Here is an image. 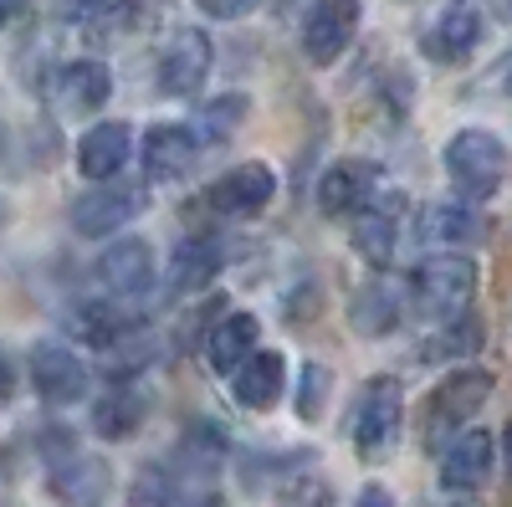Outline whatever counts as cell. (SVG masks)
I'll return each instance as SVG.
<instances>
[{"label": "cell", "instance_id": "obj_1", "mask_svg": "<svg viewBox=\"0 0 512 507\" xmlns=\"http://www.w3.org/2000/svg\"><path fill=\"white\" fill-rule=\"evenodd\" d=\"M492 395V374L487 369H456L446 374L441 385L431 390V400H425V420H420V441L425 451H441L466 420H472Z\"/></svg>", "mask_w": 512, "mask_h": 507}, {"label": "cell", "instance_id": "obj_2", "mask_svg": "<svg viewBox=\"0 0 512 507\" xmlns=\"http://www.w3.org/2000/svg\"><path fill=\"white\" fill-rule=\"evenodd\" d=\"M410 292H415V308L425 318H456L477 292V267L466 257H456V251H441V257L415 267Z\"/></svg>", "mask_w": 512, "mask_h": 507}, {"label": "cell", "instance_id": "obj_3", "mask_svg": "<svg viewBox=\"0 0 512 507\" xmlns=\"http://www.w3.org/2000/svg\"><path fill=\"white\" fill-rule=\"evenodd\" d=\"M400 426H405V390L400 379H369L359 405H354V451L364 461H379L400 441Z\"/></svg>", "mask_w": 512, "mask_h": 507}, {"label": "cell", "instance_id": "obj_4", "mask_svg": "<svg viewBox=\"0 0 512 507\" xmlns=\"http://www.w3.org/2000/svg\"><path fill=\"white\" fill-rule=\"evenodd\" d=\"M446 175L456 190L466 195H492L507 175V149L497 134L487 129H461L451 144H446Z\"/></svg>", "mask_w": 512, "mask_h": 507}, {"label": "cell", "instance_id": "obj_5", "mask_svg": "<svg viewBox=\"0 0 512 507\" xmlns=\"http://www.w3.org/2000/svg\"><path fill=\"white\" fill-rule=\"evenodd\" d=\"M144 205H149V190L144 185H123L118 175L113 180H98V190L72 200V231L108 236V231L128 226L134 216H144Z\"/></svg>", "mask_w": 512, "mask_h": 507}, {"label": "cell", "instance_id": "obj_6", "mask_svg": "<svg viewBox=\"0 0 512 507\" xmlns=\"http://www.w3.org/2000/svg\"><path fill=\"white\" fill-rule=\"evenodd\" d=\"M47 492L62 502V507H103L108 492H113V472L103 456H57L47 467Z\"/></svg>", "mask_w": 512, "mask_h": 507}, {"label": "cell", "instance_id": "obj_7", "mask_svg": "<svg viewBox=\"0 0 512 507\" xmlns=\"http://www.w3.org/2000/svg\"><path fill=\"white\" fill-rule=\"evenodd\" d=\"M210 62H216V52H210L205 31H195V26L175 31V36H169V47H164V57H159V93L190 98L200 82L210 77Z\"/></svg>", "mask_w": 512, "mask_h": 507}, {"label": "cell", "instance_id": "obj_8", "mask_svg": "<svg viewBox=\"0 0 512 507\" xmlns=\"http://www.w3.org/2000/svg\"><path fill=\"white\" fill-rule=\"evenodd\" d=\"M359 31V0H318L303 21V52L308 62L328 67L333 57H344V47Z\"/></svg>", "mask_w": 512, "mask_h": 507}, {"label": "cell", "instance_id": "obj_9", "mask_svg": "<svg viewBox=\"0 0 512 507\" xmlns=\"http://www.w3.org/2000/svg\"><path fill=\"white\" fill-rule=\"evenodd\" d=\"M31 385L47 405H77L88 395V369L62 344H36L31 349Z\"/></svg>", "mask_w": 512, "mask_h": 507}, {"label": "cell", "instance_id": "obj_10", "mask_svg": "<svg viewBox=\"0 0 512 507\" xmlns=\"http://www.w3.org/2000/svg\"><path fill=\"white\" fill-rule=\"evenodd\" d=\"M277 180H272V169L267 164H241L231 169V175H221L216 185L205 190V210H216V216H256L267 200H272Z\"/></svg>", "mask_w": 512, "mask_h": 507}, {"label": "cell", "instance_id": "obj_11", "mask_svg": "<svg viewBox=\"0 0 512 507\" xmlns=\"http://www.w3.org/2000/svg\"><path fill=\"white\" fill-rule=\"evenodd\" d=\"M98 277L113 298H144L154 287V246L128 236V241H113L103 257H98Z\"/></svg>", "mask_w": 512, "mask_h": 507}, {"label": "cell", "instance_id": "obj_12", "mask_svg": "<svg viewBox=\"0 0 512 507\" xmlns=\"http://www.w3.org/2000/svg\"><path fill=\"white\" fill-rule=\"evenodd\" d=\"M436 456H441V482L451 492H477L492 477V436L487 431H456Z\"/></svg>", "mask_w": 512, "mask_h": 507}, {"label": "cell", "instance_id": "obj_13", "mask_svg": "<svg viewBox=\"0 0 512 507\" xmlns=\"http://www.w3.org/2000/svg\"><path fill=\"white\" fill-rule=\"evenodd\" d=\"M374 164L364 159H338L323 169L318 180V210L323 216H354V210H364V200L374 195Z\"/></svg>", "mask_w": 512, "mask_h": 507}, {"label": "cell", "instance_id": "obj_14", "mask_svg": "<svg viewBox=\"0 0 512 507\" xmlns=\"http://www.w3.org/2000/svg\"><path fill=\"white\" fill-rule=\"evenodd\" d=\"M282 390H287V364H282V354H272V349H262V354H246L241 364H236V405L241 410H272L277 400H282Z\"/></svg>", "mask_w": 512, "mask_h": 507}, {"label": "cell", "instance_id": "obj_15", "mask_svg": "<svg viewBox=\"0 0 512 507\" xmlns=\"http://www.w3.org/2000/svg\"><path fill=\"white\" fill-rule=\"evenodd\" d=\"M200 144L185 123H159V129L144 134V169L149 180H185L190 164H195Z\"/></svg>", "mask_w": 512, "mask_h": 507}, {"label": "cell", "instance_id": "obj_16", "mask_svg": "<svg viewBox=\"0 0 512 507\" xmlns=\"http://www.w3.org/2000/svg\"><path fill=\"white\" fill-rule=\"evenodd\" d=\"M128 144H134L128 123H98V129H88V134H82V144H77L82 180H113L118 169L128 164Z\"/></svg>", "mask_w": 512, "mask_h": 507}, {"label": "cell", "instance_id": "obj_17", "mask_svg": "<svg viewBox=\"0 0 512 507\" xmlns=\"http://www.w3.org/2000/svg\"><path fill=\"white\" fill-rule=\"evenodd\" d=\"M108 93H113V77H108V67L103 62H67L62 72H57V98H62V108H72V113H98L103 103H108Z\"/></svg>", "mask_w": 512, "mask_h": 507}, {"label": "cell", "instance_id": "obj_18", "mask_svg": "<svg viewBox=\"0 0 512 507\" xmlns=\"http://www.w3.org/2000/svg\"><path fill=\"white\" fill-rule=\"evenodd\" d=\"M256 318L251 313H226L216 328H210V338H205V359H210V369L216 374H236V364L256 349Z\"/></svg>", "mask_w": 512, "mask_h": 507}, {"label": "cell", "instance_id": "obj_19", "mask_svg": "<svg viewBox=\"0 0 512 507\" xmlns=\"http://www.w3.org/2000/svg\"><path fill=\"white\" fill-rule=\"evenodd\" d=\"M144 415H149V400H144L139 390L118 385V390H108V395L93 405V431H98L103 441H128V436L144 426Z\"/></svg>", "mask_w": 512, "mask_h": 507}, {"label": "cell", "instance_id": "obj_20", "mask_svg": "<svg viewBox=\"0 0 512 507\" xmlns=\"http://www.w3.org/2000/svg\"><path fill=\"white\" fill-rule=\"evenodd\" d=\"M216 272H221V246L205 241V236L185 241L175 257H169V287L175 292H205L216 282Z\"/></svg>", "mask_w": 512, "mask_h": 507}, {"label": "cell", "instance_id": "obj_21", "mask_svg": "<svg viewBox=\"0 0 512 507\" xmlns=\"http://www.w3.org/2000/svg\"><path fill=\"white\" fill-rule=\"evenodd\" d=\"M477 31H482V21H477L472 6H451V11H441L431 36H425V52H431L436 62H461L477 47Z\"/></svg>", "mask_w": 512, "mask_h": 507}, {"label": "cell", "instance_id": "obj_22", "mask_svg": "<svg viewBox=\"0 0 512 507\" xmlns=\"http://www.w3.org/2000/svg\"><path fill=\"white\" fill-rule=\"evenodd\" d=\"M349 318H354V328H359L364 338H384V333L400 323V298H395V292L384 287V282H369V287L354 292Z\"/></svg>", "mask_w": 512, "mask_h": 507}, {"label": "cell", "instance_id": "obj_23", "mask_svg": "<svg viewBox=\"0 0 512 507\" xmlns=\"http://www.w3.org/2000/svg\"><path fill=\"white\" fill-rule=\"evenodd\" d=\"M72 328H77V338H82V344H93V349H113L118 338H128V333H134V318H128L123 308L93 303V308H82V313L72 318Z\"/></svg>", "mask_w": 512, "mask_h": 507}, {"label": "cell", "instance_id": "obj_24", "mask_svg": "<svg viewBox=\"0 0 512 507\" xmlns=\"http://www.w3.org/2000/svg\"><path fill=\"white\" fill-rule=\"evenodd\" d=\"M395 231H400V210H364L354 221V251L369 262H390Z\"/></svg>", "mask_w": 512, "mask_h": 507}, {"label": "cell", "instance_id": "obj_25", "mask_svg": "<svg viewBox=\"0 0 512 507\" xmlns=\"http://www.w3.org/2000/svg\"><path fill=\"white\" fill-rule=\"evenodd\" d=\"M128 507H185V487H180V472L169 467H144L134 492H128Z\"/></svg>", "mask_w": 512, "mask_h": 507}, {"label": "cell", "instance_id": "obj_26", "mask_svg": "<svg viewBox=\"0 0 512 507\" xmlns=\"http://www.w3.org/2000/svg\"><path fill=\"white\" fill-rule=\"evenodd\" d=\"M425 231H431L436 241H451V246H461V241H472L477 236V216L466 205H431V221H425Z\"/></svg>", "mask_w": 512, "mask_h": 507}, {"label": "cell", "instance_id": "obj_27", "mask_svg": "<svg viewBox=\"0 0 512 507\" xmlns=\"http://www.w3.org/2000/svg\"><path fill=\"white\" fill-rule=\"evenodd\" d=\"M482 349V328L472 318H461L446 328V338H436V344H425V359H451V354H472Z\"/></svg>", "mask_w": 512, "mask_h": 507}, {"label": "cell", "instance_id": "obj_28", "mask_svg": "<svg viewBox=\"0 0 512 507\" xmlns=\"http://www.w3.org/2000/svg\"><path fill=\"white\" fill-rule=\"evenodd\" d=\"M323 385H328V369H323V364H308V369H303V400H297L303 420H318V410H323Z\"/></svg>", "mask_w": 512, "mask_h": 507}, {"label": "cell", "instance_id": "obj_29", "mask_svg": "<svg viewBox=\"0 0 512 507\" xmlns=\"http://www.w3.org/2000/svg\"><path fill=\"white\" fill-rule=\"evenodd\" d=\"M262 0H200V11L205 16H216V21H241V16H251Z\"/></svg>", "mask_w": 512, "mask_h": 507}, {"label": "cell", "instance_id": "obj_30", "mask_svg": "<svg viewBox=\"0 0 512 507\" xmlns=\"http://www.w3.org/2000/svg\"><path fill=\"white\" fill-rule=\"evenodd\" d=\"M236 118H241V103L231 98V103H221V108H210L200 123H205V129H210V123H221V129H216V144H221V139H231V134H236V129H231Z\"/></svg>", "mask_w": 512, "mask_h": 507}, {"label": "cell", "instance_id": "obj_31", "mask_svg": "<svg viewBox=\"0 0 512 507\" xmlns=\"http://www.w3.org/2000/svg\"><path fill=\"white\" fill-rule=\"evenodd\" d=\"M16 395V364H11V354L0 349V405H6Z\"/></svg>", "mask_w": 512, "mask_h": 507}, {"label": "cell", "instance_id": "obj_32", "mask_svg": "<svg viewBox=\"0 0 512 507\" xmlns=\"http://www.w3.org/2000/svg\"><path fill=\"white\" fill-rule=\"evenodd\" d=\"M108 0H57V11L62 16H93V11H103Z\"/></svg>", "mask_w": 512, "mask_h": 507}, {"label": "cell", "instance_id": "obj_33", "mask_svg": "<svg viewBox=\"0 0 512 507\" xmlns=\"http://www.w3.org/2000/svg\"><path fill=\"white\" fill-rule=\"evenodd\" d=\"M354 507H395V497L384 492V487H364V492L354 497Z\"/></svg>", "mask_w": 512, "mask_h": 507}, {"label": "cell", "instance_id": "obj_34", "mask_svg": "<svg viewBox=\"0 0 512 507\" xmlns=\"http://www.w3.org/2000/svg\"><path fill=\"white\" fill-rule=\"evenodd\" d=\"M26 6H31V0H0V26H11Z\"/></svg>", "mask_w": 512, "mask_h": 507}, {"label": "cell", "instance_id": "obj_35", "mask_svg": "<svg viewBox=\"0 0 512 507\" xmlns=\"http://www.w3.org/2000/svg\"><path fill=\"white\" fill-rule=\"evenodd\" d=\"M502 461H507V477H512V426L502 431Z\"/></svg>", "mask_w": 512, "mask_h": 507}, {"label": "cell", "instance_id": "obj_36", "mask_svg": "<svg viewBox=\"0 0 512 507\" xmlns=\"http://www.w3.org/2000/svg\"><path fill=\"white\" fill-rule=\"evenodd\" d=\"M0 149H6V129H0Z\"/></svg>", "mask_w": 512, "mask_h": 507}]
</instances>
